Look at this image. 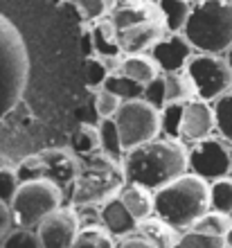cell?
I'll return each instance as SVG.
<instances>
[{
  "instance_id": "8fae6325",
  "label": "cell",
  "mask_w": 232,
  "mask_h": 248,
  "mask_svg": "<svg viewBox=\"0 0 232 248\" xmlns=\"http://www.w3.org/2000/svg\"><path fill=\"white\" fill-rule=\"evenodd\" d=\"M43 248H75L81 232V219L75 208H61L47 215L36 228Z\"/></svg>"
},
{
  "instance_id": "7402d4cb",
  "label": "cell",
  "mask_w": 232,
  "mask_h": 248,
  "mask_svg": "<svg viewBox=\"0 0 232 248\" xmlns=\"http://www.w3.org/2000/svg\"><path fill=\"white\" fill-rule=\"evenodd\" d=\"M97 126H99V136H102V151L106 156L115 158V160L122 163L124 156H126V149H124V144H122V136H120L115 118L102 120Z\"/></svg>"
},
{
  "instance_id": "cb8c5ba5",
  "label": "cell",
  "mask_w": 232,
  "mask_h": 248,
  "mask_svg": "<svg viewBox=\"0 0 232 248\" xmlns=\"http://www.w3.org/2000/svg\"><path fill=\"white\" fill-rule=\"evenodd\" d=\"M72 151L79 156H93L97 151H102V136H99V126L93 124H81L75 136H72Z\"/></svg>"
},
{
  "instance_id": "5bb4252c",
  "label": "cell",
  "mask_w": 232,
  "mask_h": 248,
  "mask_svg": "<svg viewBox=\"0 0 232 248\" xmlns=\"http://www.w3.org/2000/svg\"><path fill=\"white\" fill-rule=\"evenodd\" d=\"M117 36H120L124 54H147L162 36H167V27L160 16H155V18L138 23L126 30H117Z\"/></svg>"
},
{
  "instance_id": "7c38bea8",
  "label": "cell",
  "mask_w": 232,
  "mask_h": 248,
  "mask_svg": "<svg viewBox=\"0 0 232 248\" xmlns=\"http://www.w3.org/2000/svg\"><path fill=\"white\" fill-rule=\"evenodd\" d=\"M149 54L154 57L160 72H183L189 59L196 54V50L187 41L185 34H167L151 47Z\"/></svg>"
},
{
  "instance_id": "ab89813d",
  "label": "cell",
  "mask_w": 232,
  "mask_h": 248,
  "mask_svg": "<svg viewBox=\"0 0 232 248\" xmlns=\"http://www.w3.org/2000/svg\"><path fill=\"white\" fill-rule=\"evenodd\" d=\"M52 5H61V2H68V0H50Z\"/></svg>"
},
{
  "instance_id": "d6986e66",
  "label": "cell",
  "mask_w": 232,
  "mask_h": 248,
  "mask_svg": "<svg viewBox=\"0 0 232 248\" xmlns=\"http://www.w3.org/2000/svg\"><path fill=\"white\" fill-rule=\"evenodd\" d=\"M115 72H122L126 77L147 86L151 79L160 75V68H158V63L154 61L151 54H124L122 61H120V68Z\"/></svg>"
},
{
  "instance_id": "277c9868",
  "label": "cell",
  "mask_w": 232,
  "mask_h": 248,
  "mask_svg": "<svg viewBox=\"0 0 232 248\" xmlns=\"http://www.w3.org/2000/svg\"><path fill=\"white\" fill-rule=\"evenodd\" d=\"M126 185L124 167L120 160L106 156L104 151H97L93 156H86L81 163L77 181L72 185V203L77 208L84 205H104L106 201L120 196Z\"/></svg>"
},
{
  "instance_id": "2e32d148",
  "label": "cell",
  "mask_w": 232,
  "mask_h": 248,
  "mask_svg": "<svg viewBox=\"0 0 232 248\" xmlns=\"http://www.w3.org/2000/svg\"><path fill=\"white\" fill-rule=\"evenodd\" d=\"M99 217H102V226L108 230L113 237L133 235L138 230V223H140L136 217L126 210V205L122 203L120 196H115V199H110V201L104 203L102 210H99Z\"/></svg>"
},
{
  "instance_id": "d4e9b609",
  "label": "cell",
  "mask_w": 232,
  "mask_h": 248,
  "mask_svg": "<svg viewBox=\"0 0 232 248\" xmlns=\"http://www.w3.org/2000/svg\"><path fill=\"white\" fill-rule=\"evenodd\" d=\"M165 79H167V104L187 102V99L196 97L192 79H189V75H187L185 70L183 72H165Z\"/></svg>"
},
{
  "instance_id": "4dcf8cb0",
  "label": "cell",
  "mask_w": 232,
  "mask_h": 248,
  "mask_svg": "<svg viewBox=\"0 0 232 248\" xmlns=\"http://www.w3.org/2000/svg\"><path fill=\"white\" fill-rule=\"evenodd\" d=\"M0 248H43V244H41V237L34 228H18L16 226L0 242Z\"/></svg>"
},
{
  "instance_id": "9c48e42d",
  "label": "cell",
  "mask_w": 232,
  "mask_h": 248,
  "mask_svg": "<svg viewBox=\"0 0 232 248\" xmlns=\"http://www.w3.org/2000/svg\"><path fill=\"white\" fill-rule=\"evenodd\" d=\"M189 171L210 183L230 176L232 171V144L223 138H205L189 147Z\"/></svg>"
},
{
  "instance_id": "8d00e7d4",
  "label": "cell",
  "mask_w": 232,
  "mask_h": 248,
  "mask_svg": "<svg viewBox=\"0 0 232 248\" xmlns=\"http://www.w3.org/2000/svg\"><path fill=\"white\" fill-rule=\"evenodd\" d=\"M117 248H158L155 244H151L149 239H144V237L140 235H133V237H126L122 244Z\"/></svg>"
},
{
  "instance_id": "52a82bcc",
  "label": "cell",
  "mask_w": 232,
  "mask_h": 248,
  "mask_svg": "<svg viewBox=\"0 0 232 248\" xmlns=\"http://www.w3.org/2000/svg\"><path fill=\"white\" fill-rule=\"evenodd\" d=\"M185 72L192 79L196 97L203 102H217L228 91H232V68L226 54L196 52L189 59Z\"/></svg>"
},
{
  "instance_id": "30bf717a",
  "label": "cell",
  "mask_w": 232,
  "mask_h": 248,
  "mask_svg": "<svg viewBox=\"0 0 232 248\" xmlns=\"http://www.w3.org/2000/svg\"><path fill=\"white\" fill-rule=\"evenodd\" d=\"M232 228V217L210 210L205 217L181 232L176 248H228V232Z\"/></svg>"
},
{
  "instance_id": "e575fe53",
  "label": "cell",
  "mask_w": 232,
  "mask_h": 248,
  "mask_svg": "<svg viewBox=\"0 0 232 248\" xmlns=\"http://www.w3.org/2000/svg\"><path fill=\"white\" fill-rule=\"evenodd\" d=\"M16 174H18L20 183H25V181H34V178H43L39 154H36V156L25 158V160H23V163L18 165V170H16Z\"/></svg>"
},
{
  "instance_id": "f1b7e54d",
  "label": "cell",
  "mask_w": 232,
  "mask_h": 248,
  "mask_svg": "<svg viewBox=\"0 0 232 248\" xmlns=\"http://www.w3.org/2000/svg\"><path fill=\"white\" fill-rule=\"evenodd\" d=\"M214 118H217V131L226 142L232 144V91L214 102Z\"/></svg>"
},
{
  "instance_id": "b9f144b4",
  "label": "cell",
  "mask_w": 232,
  "mask_h": 248,
  "mask_svg": "<svg viewBox=\"0 0 232 248\" xmlns=\"http://www.w3.org/2000/svg\"><path fill=\"white\" fill-rule=\"evenodd\" d=\"M230 2H232V0H230Z\"/></svg>"
},
{
  "instance_id": "9a60e30c",
  "label": "cell",
  "mask_w": 232,
  "mask_h": 248,
  "mask_svg": "<svg viewBox=\"0 0 232 248\" xmlns=\"http://www.w3.org/2000/svg\"><path fill=\"white\" fill-rule=\"evenodd\" d=\"M91 36H93V52H95V57L106 61L108 68L113 65L117 70L124 52H122V46H120L117 27L113 25V20L104 18V20H99V23H95V25L91 27Z\"/></svg>"
},
{
  "instance_id": "1f68e13d",
  "label": "cell",
  "mask_w": 232,
  "mask_h": 248,
  "mask_svg": "<svg viewBox=\"0 0 232 248\" xmlns=\"http://www.w3.org/2000/svg\"><path fill=\"white\" fill-rule=\"evenodd\" d=\"M151 106H155L158 111H162L167 106V79H165V72H160L155 79H151L147 86H144V97Z\"/></svg>"
},
{
  "instance_id": "836d02e7",
  "label": "cell",
  "mask_w": 232,
  "mask_h": 248,
  "mask_svg": "<svg viewBox=\"0 0 232 248\" xmlns=\"http://www.w3.org/2000/svg\"><path fill=\"white\" fill-rule=\"evenodd\" d=\"M18 185H20V178H18V174H16V170L2 167V170H0V201L12 203L14 194L18 192Z\"/></svg>"
},
{
  "instance_id": "ffe728a7",
  "label": "cell",
  "mask_w": 232,
  "mask_h": 248,
  "mask_svg": "<svg viewBox=\"0 0 232 248\" xmlns=\"http://www.w3.org/2000/svg\"><path fill=\"white\" fill-rule=\"evenodd\" d=\"M155 7H158L160 18L169 34L185 32V25L189 20V14H192V2H187V0H155Z\"/></svg>"
},
{
  "instance_id": "484cf974",
  "label": "cell",
  "mask_w": 232,
  "mask_h": 248,
  "mask_svg": "<svg viewBox=\"0 0 232 248\" xmlns=\"http://www.w3.org/2000/svg\"><path fill=\"white\" fill-rule=\"evenodd\" d=\"M210 205L214 212L232 217V176L210 183Z\"/></svg>"
},
{
  "instance_id": "6da1fadb",
  "label": "cell",
  "mask_w": 232,
  "mask_h": 248,
  "mask_svg": "<svg viewBox=\"0 0 232 248\" xmlns=\"http://www.w3.org/2000/svg\"><path fill=\"white\" fill-rule=\"evenodd\" d=\"M126 183H138L158 192L189 170V147L174 138H155L126 151L122 160Z\"/></svg>"
},
{
  "instance_id": "44dd1931",
  "label": "cell",
  "mask_w": 232,
  "mask_h": 248,
  "mask_svg": "<svg viewBox=\"0 0 232 248\" xmlns=\"http://www.w3.org/2000/svg\"><path fill=\"white\" fill-rule=\"evenodd\" d=\"M154 12H158V7H149V5H124L117 7L110 12L108 18L113 20V25L117 30H126V27H133L138 23H144V20L155 18Z\"/></svg>"
},
{
  "instance_id": "60d3db41",
  "label": "cell",
  "mask_w": 232,
  "mask_h": 248,
  "mask_svg": "<svg viewBox=\"0 0 232 248\" xmlns=\"http://www.w3.org/2000/svg\"><path fill=\"white\" fill-rule=\"evenodd\" d=\"M187 2H192V5H194V2H201V0H187Z\"/></svg>"
},
{
  "instance_id": "603a6c76",
  "label": "cell",
  "mask_w": 232,
  "mask_h": 248,
  "mask_svg": "<svg viewBox=\"0 0 232 248\" xmlns=\"http://www.w3.org/2000/svg\"><path fill=\"white\" fill-rule=\"evenodd\" d=\"M106 91H110L113 95L126 102V99H142L144 97V84L136 81V79L126 77L122 72H110V77L106 79V84H104Z\"/></svg>"
},
{
  "instance_id": "d590c367",
  "label": "cell",
  "mask_w": 232,
  "mask_h": 248,
  "mask_svg": "<svg viewBox=\"0 0 232 248\" xmlns=\"http://www.w3.org/2000/svg\"><path fill=\"white\" fill-rule=\"evenodd\" d=\"M14 230V212L12 205L5 201H0V242L7 237V232Z\"/></svg>"
},
{
  "instance_id": "4316f807",
  "label": "cell",
  "mask_w": 232,
  "mask_h": 248,
  "mask_svg": "<svg viewBox=\"0 0 232 248\" xmlns=\"http://www.w3.org/2000/svg\"><path fill=\"white\" fill-rule=\"evenodd\" d=\"M68 2L77 9L84 23H93V25L106 18V14L113 7V0H68Z\"/></svg>"
},
{
  "instance_id": "ac0fdd59",
  "label": "cell",
  "mask_w": 232,
  "mask_h": 248,
  "mask_svg": "<svg viewBox=\"0 0 232 248\" xmlns=\"http://www.w3.org/2000/svg\"><path fill=\"white\" fill-rule=\"evenodd\" d=\"M140 237L149 239L151 244H155L158 248H176L178 239H181V232L178 228L169 226L167 221H162L160 217H149V219H142L138 223V230H136Z\"/></svg>"
},
{
  "instance_id": "4fadbf2b",
  "label": "cell",
  "mask_w": 232,
  "mask_h": 248,
  "mask_svg": "<svg viewBox=\"0 0 232 248\" xmlns=\"http://www.w3.org/2000/svg\"><path fill=\"white\" fill-rule=\"evenodd\" d=\"M39 160L43 178L57 183L61 189L72 187L81 171V163L70 149H46L39 154Z\"/></svg>"
},
{
  "instance_id": "e0dca14e",
  "label": "cell",
  "mask_w": 232,
  "mask_h": 248,
  "mask_svg": "<svg viewBox=\"0 0 232 248\" xmlns=\"http://www.w3.org/2000/svg\"><path fill=\"white\" fill-rule=\"evenodd\" d=\"M120 199L126 205L131 215L136 217L138 221L149 219L155 215V192L138 183H126L124 189L120 192Z\"/></svg>"
},
{
  "instance_id": "83f0119b",
  "label": "cell",
  "mask_w": 232,
  "mask_h": 248,
  "mask_svg": "<svg viewBox=\"0 0 232 248\" xmlns=\"http://www.w3.org/2000/svg\"><path fill=\"white\" fill-rule=\"evenodd\" d=\"M75 248H117L113 235L104 226H86L77 237Z\"/></svg>"
},
{
  "instance_id": "7a4b0ae2",
  "label": "cell",
  "mask_w": 232,
  "mask_h": 248,
  "mask_svg": "<svg viewBox=\"0 0 232 248\" xmlns=\"http://www.w3.org/2000/svg\"><path fill=\"white\" fill-rule=\"evenodd\" d=\"M212 210L210 181L187 171L155 192V215L169 226L187 230Z\"/></svg>"
},
{
  "instance_id": "5b68a950",
  "label": "cell",
  "mask_w": 232,
  "mask_h": 248,
  "mask_svg": "<svg viewBox=\"0 0 232 248\" xmlns=\"http://www.w3.org/2000/svg\"><path fill=\"white\" fill-rule=\"evenodd\" d=\"M214 129H217L214 106L199 97L174 102L160 111V136L181 140L187 147L210 138Z\"/></svg>"
},
{
  "instance_id": "8992f818",
  "label": "cell",
  "mask_w": 232,
  "mask_h": 248,
  "mask_svg": "<svg viewBox=\"0 0 232 248\" xmlns=\"http://www.w3.org/2000/svg\"><path fill=\"white\" fill-rule=\"evenodd\" d=\"M63 189L47 178H34L18 185V192L12 199L14 223L18 228H39V223L61 208Z\"/></svg>"
},
{
  "instance_id": "3957f363",
  "label": "cell",
  "mask_w": 232,
  "mask_h": 248,
  "mask_svg": "<svg viewBox=\"0 0 232 248\" xmlns=\"http://www.w3.org/2000/svg\"><path fill=\"white\" fill-rule=\"evenodd\" d=\"M183 34L196 52L228 54L232 47V2L230 0L194 2Z\"/></svg>"
},
{
  "instance_id": "ba28073f",
  "label": "cell",
  "mask_w": 232,
  "mask_h": 248,
  "mask_svg": "<svg viewBox=\"0 0 232 248\" xmlns=\"http://www.w3.org/2000/svg\"><path fill=\"white\" fill-rule=\"evenodd\" d=\"M124 149L131 151L160 136V111L147 99H126L115 115Z\"/></svg>"
},
{
  "instance_id": "f546056e",
  "label": "cell",
  "mask_w": 232,
  "mask_h": 248,
  "mask_svg": "<svg viewBox=\"0 0 232 248\" xmlns=\"http://www.w3.org/2000/svg\"><path fill=\"white\" fill-rule=\"evenodd\" d=\"M110 68L108 63L104 59H99V57H86L84 61V75H86V86L88 88H93V91H99V88H104V84H106V79L110 77Z\"/></svg>"
},
{
  "instance_id": "f35d334b",
  "label": "cell",
  "mask_w": 232,
  "mask_h": 248,
  "mask_svg": "<svg viewBox=\"0 0 232 248\" xmlns=\"http://www.w3.org/2000/svg\"><path fill=\"white\" fill-rule=\"evenodd\" d=\"M228 248H232V228H230V232H228Z\"/></svg>"
},
{
  "instance_id": "d6a6232c",
  "label": "cell",
  "mask_w": 232,
  "mask_h": 248,
  "mask_svg": "<svg viewBox=\"0 0 232 248\" xmlns=\"http://www.w3.org/2000/svg\"><path fill=\"white\" fill-rule=\"evenodd\" d=\"M120 106H122V99L113 95L110 91L106 88H99L95 95V111L99 115V120H108V118H115L117 111H120Z\"/></svg>"
},
{
  "instance_id": "74e56055",
  "label": "cell",
  "mask_w": 232,
  "mask_h": 248,
  "mask_svg": "<svg viewBox=\"0 0 232 248\" xmlns=\"http://www.w3.org/2000/svg\"><path fill=\"white\" fill-rule=\"evenodd\" d=\"M226 59H228V63H230V68H232V47L228 50V54H226Z\"/></svg>"
}]
</instances>
